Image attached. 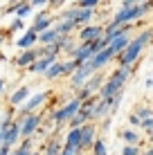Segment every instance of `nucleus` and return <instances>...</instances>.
<instances>
[{"instance_id":"obj_1","label":"nucleus","mask_w":153,"mask_h":155,"mask_svg":"<svg viewBox=\"0 0 153 155\" xmlns=\"http://www.w3.org/2000/svg\"><path fill=\"white\" fill-rule=\"evenodd\" d=\"M149 9H153V2H133V0H124V2L119 5V9L115 12L110 25H115V27L131 25L133 20L146 16V14H149Z\"/></svg>"},{"instance_id":"obj_2","label":"nucleus","mask_w":153,"mask_h":155,"mask_svg":"<svg viewBox=\"0 0 153 155\" xmlns=\"http://www.w3.org/2000/svg\"><path fill=\"white\" fill-rule=\"evenodd\" d=\"M153 41V29L149 27V29H144L142 34H138L133 41H131V45L126 47V50L119 54L117 58H119V65H124V68H131L135 61L140 58V54H142V50H144L146 45Z\"/></svg>"},{"instance_id":"obj_3","label":"nucleus","mask_w":153,"mask_h":155,"mask_svg":"<svg viewBox=\"0 0 153 155\" xmlns=\"http://www.w3.org/2000/svg\"><path fill=\"white\" fill-rule=\"evenodd\" d=\"M128 77H131V68H124V65H119L115 72H110L101 92H99V99H113L119 92H124V85L128 81Z\"/></svg>"},{"instance_id":"obj_4","label":"nucleus","mask_w":153,"mask_h":155,"mask_svg":"<svg viewBox=\"0 0 153 155\" xmlns=\"http://www.w3.org/2000/svg\"><path fill=\"white\" fill-rule=\"evenodd\" d=\"M81 106H83V101H81V99L72 97L70 101H65V104H63L61 108H56V110H52V113H50V117H52V124H54L56 128L63 126V124H70V121L79 115Z\"/></svg>"},{"instance_id":"obj_5","label":"nucleus","mask_w":153,"mask_h":155,"mask_svg":"<svg viewBox=\"0 0 153 155\" xmlns=\"http://www.w3.org/2000/svg\"><path fill=\"white\" fill-rule=\"evenodd\" d=\"M97 72H99V70H97V68L92 65V61L83 63V65L79 68V70H77L75 74H72V77H70V88H72V90H77V92H79V90H81L83 85H86L88 81H90V79H92V77H95Z\"/></svg>"},{"instance_id":"obj_6","label":"nucleus","mask_w":153,"mask_h":155,"mask_svg":"<svg viewBox=\"0 0 153 155\" xmlns=\"http://www.w3.org/2000/svg\"><path fill=\"white\" fill-rule=\"evenodd\" d=\"M47 97H50V92H47V90L34 92V94H32V97L18 108V117H16V119H20V117H27V115H36V110H38L41 106L47 101Z\"/></svg>"},{"instance_id":"obj_7","label":"nucleus","mask_w":153,"mask_h":155,"mask_svg":"<svg viewBox=\"0 0 153 155\" xmlns=\"http://www.w3.org/2000/svg\"><path fill=\"white\" fill-rule=\"evenodd\" d=\"M20 133H23V140H32L34 137V133L41 128V124H43V117H41L38 113L36 115H27V117H20Z\"/></svg>"},{"instance_id":"obj_8","label":"nucleus","mask_w":153,"mask_h":155,"mask_svg":"<svg viewBox=\"0 0 153 155\" xmlns=\"http://www.w3.org/2000/svg\"><path fill=\"white\" fill-rule=\"evenodd\" d=\"M106 34V25H86V27L79 29V43H95L101 41Z\"/></svg>"},{"instance_id":"obj_9","label":"nucleus","mask_w":153,"mask_h":155,"mask_svg":"<svg viewBox=\"0 0 153 155\" xmlns=\"http://www.w3.org/2000/svg\"><path fill=\"white\" fill-rule=\"evenodd\" d=\"M54 25H56V23H54V18H52V16L47 14V12H38V14L34 16V23H32V27H29V29L34 31V34H38V36H41V34H45L47 29H52Z\"/></svg>"},{"instance_id":"obj_10","label":"nucleus","mask_w":153,"mask_h":155,"mask_svg":"<svg viewBox=\"0 0 153 155\" xmlns=\"http://www.w3.org/2000/svg\"><path fill=\"white\" fill-rule=\"evenodd\" d=\"M97 124L95 121H90V124H86L81 128V151H90V148L95 146V142H97Z\"/></svg>"},{"instance_id":"obj_11","label":"nucleus","mask_w":153,"mask_h":155,"mask_svg":"<svg viewBox=\"0 0 153 155\" xmlns=\"http://www.w3.org/2000/svg\"><path fill=\"white\" fill-rule=\"evenodd\" d=\"M56 63V56L54 54H45V56H38L36 58V63L29 68L27 72H32V74H47V70H50L52 65Z\"/></svg>"},{"instance_id":"obj_12","label":"nucleus","mask_w":153,"mask_h":155,"mask_svg":"<svg viewBox=\"0 0 153 155\" xmlns=\"http://www.w3.org/2000/svg\"><path fill=\"white\" fill-rule=\"evenodd\" d=\"M36 58H38V50H25V52H20V54L14 58V65L29 70V68L36 63Z\"/></svg>"},{"instance_id":"obj_13","label":"nucleus","mask_w":153,"mask_h":155,"mask_svg":"<svg viewBox=\"0 0 153 155\" xmlns=\"http://www.w3.org/2000/svg\"><path fill=\"white\" fill-rule=\"evenodd\" d=\"M32 97V92H29V88L27 85H20V88H16L12 94H9V106H12V108H16L18 110L20 106L25 104V101H27Z\"/></svg>"},{"instance_id":"obj_14","label":"nucleus","mask_w":153,"mask_h":155,"mask_svg":"<svg viewBox=\"0 0 153 155\" xmlns=\"http://www.w3.org/2000/svg\"><path fill=\"white\" fill-rule=\"evenodd\" d=\"M36 43H38V34H34L32 29H27L18 41H16V47H18L20 52H25V50H34Z\"/></svg>"},{"instance_id":"obj_15","label":"nucleus","mask_w":153,"mask_h":155,"mask_svg":"<svg viewBox=\"0 0 153 155\" xmlns=\"http://www.w3.org/2000/svg\"><path fill=\"white\" fill-rule=\"evenodd\" d=\"M97 56L92 52V47H90V43H81V45H79V50L75 52V56H72V61H77V63H88V61H92V58Z\"/></svg>"},{"instance_id":"obj_16","label":"nucleus","mask_w":153,"mask_h":155,"mask_svg":"<svg viewBox=\"0 0 153 155\" xmlns=\"http://www.w3.org/2000/svg\"><path fill=\"white\" fill-rule=\"evenodd\" d=\"M63 144L81 151V128H70V130L65 133V137H63ZM81 153H83V151H81Z\"/></svg>"},{"instance_id":"obj_17","label":"nucleus","mask_w":153,"mask_h":155,"mask_svg":"<svg viewBox=\"0 0 153 155\" xmlns=\"http://www.w3.org/2000/svg\"><path fill=\"white\" fill-rule=\"evenodd\" d=\"M113 58H115V52L110 50V47H106V50H104V52H99V54H97V56L92 58V65L97 68L99 72H101V68L106 65V63H110V61H113Z\"/></svg>"},{"instance_id":"obj_18","label":"nucleus","mask_w":153,"mask_h":155,"mask_svg":"<svg viewBox=\"0 0 153 155\" xmlns=\"http://www.w3.org/2000/svg\"><path fill=\"white\" fill-rule=\"evenodd\" d=\"M131 41H133V38H131L128 34H124V36H119V38H115V41L110 43L108 47H110V50L115 52V56H119V54H122V52L126 50V47L131 45Z\"/></svg>"},{"instance_id":"obj_19","label":"nucleus","mask_w":153,"mask_h":155,"mask_svg":"<svg viewBox=\"0 0 153 155\" xmlns=\"http://www.w3.org/2000/svg\"><path fill=\"white\" fill-rule=\"evenodd\" d=\"M59 41H61V34H59V31H56L54 27L47 29L45 34H41V36H38V43H41L43 47H47V45H56Z\"/></svg>"},{"instance_id":"obj_20","label":"nucleus","mask_w":153,"mask_h":155,"mask_svg":"<svg viewBox=\"0 0 153 155\" xmlns=\"http://www.w3.org/2000/svg\"><path fill=\"white\" fill-rule=\"evenodd\" d=\"M63 144L59 137H50L47 140V144H45V151H43V155H61V151H63Z\"/></svg>"},{"instance_id":"obj_21","label":"nucleus","mask_w":153,"mask_h":155,"mask_svg":"<svg viewBox=\"0 0 153 155\" xmlns=\"http://www.w3.org/2000/svg\"><path fill=\"white\" fill-rule=\"evenodd\" d=\"M122 140H124L126 146H140V135L135 130H131V128L122 130Z\"/></svg>"},{"instance_id":"obj_22","label":"nucleus","mask_w":153,"mask_h":155,"mask_svg":"<svg viewBox=\"0 0 153 155\" xmlns=\"http://www.w3.org/2000/svg\"><path fill=\"white\" fill-rule=\"evenodd\" d=\"M32 144H34V137H32V140H23L12 151V155H32V153H34V151H32Z\"/></svg>"},{"instance_id":"obj_23","label":"nucleus","mask_w":153,"mask_h":155,"mask_svg":"<svg viewBox=\"0 0 153 155\" xmlns=\"http://www.w3.org/2000/svg\"><path fill=\"white\" fill-rule=\"evenodd\" d=\"M45 77H47V79H59V77H65V70H63V61H56L54 65L47 70Z\"/></svg>"},{"instance_id":"obj_24","label":"nucleus","mask_w":153,"mask_h":155,"mask_svg":"<svg viewBox=\"0 0 153 155\" xmlns=\"http://www.w3.org/2000/svg\"><path fill=\"white\" fill-rule=\"evenodd\" d=\"M133 115H138L140 119L144 121V119H149V117H153V110L149 108V106H144V104H138V106L133 108Z\"/></svg>"},{"instance_id":"obj_25","label":"nucleus","mask_w":153,"mask_h":155,"mask_svg":"<svg viewBox=\"0 0 153 155\" xmlns=\"http://www.w3.org/2000/svg\"><path fill=\"white\" fill-rule=\"evenodd\" d=\"M12 124H14V121H12V117H9V115L0 121V146L5 144V137H7V130L12 128Z\"/></svg>"},{"instance_id":"obj_26","label":"nucleus","mask_w":153,"mask_h":155,"mask_svg":"<svg viewBox=\"0 0 153 155\" xmlns=\"http://www.w3.org/2000/svg\"><path fill=\"white\" fill-rule=\"evenodd\" d=\"M90 153H92V155H108V146H106V142L99 137V140L95 142V146L90 148Z\"/></svg>"},{"instance_id":"obj_27","label":"nucleus","mask_w":153,"mask_h":155,"mask_svg":"<svg viewBox=\"0 0 153 155\" xmlns=\"http://www.w3.org/2000/svg\"><path fill=\"white\" fill-rule=\"evenodd\" d=\"M77 5H79L81 9H92V12L99 7V2H97V0H81V2H77Z\"/></svg>"},{"instance_id":"obj_28","label":"nucleus","mask_w":153,"mask_h":155,"mask_svg":"<svg viewBox=\"0 0 153 155\" xmlns=\"http://www.w3.org/2000/svg\"><path fill=\"white\" fill-rule=\"evenodd\" d=\"M122 155H142V153H140V146H126V144H124Z\"/></svg>"},{"instance_id":"obj_29","label":"nucleus","mask_w":153,"mask_h":155,"mask_svg":"<svg viewBox=\"0 0 153 155\" xmlns=\"http://www.w3.org/2000/svg\"><path fill=\"white\" fill-rule=\"evenodd\" d=\"M142 130H146V133H149V135H151V133H153V117H149V119H144V121H142Z\"/></svg>"},{"instance_id":"obj_30","label":"nucleus","mask_w":153,"mask_h":155,"mask_svg":"<svg viewBox=\"0 0 153 155\" xmlns=\"http://www.w3.org/2000/svg\"><path fill=\"white\" fill-rule=\"evenodd\" d=\"M18 29H25V23L20 18H16L14 23H12V27H9V31H18Z\"/></svg>"},{"instance_id":"obj_31","label":"nucleus","mask_w":153,"mask_h":155,"mask_svg":"<svg viewBox=\"0 0 153 155\" xmlns=\"http://www.w3.org/2000/svg\"><path fill=\"white\" fill-rule=\"evenodd\" d=\"M81 151L79 148H72V146H63V151H61V155H79Z\"/></svg>"},{"instance_id":"obj_32","label":"nucleus","mask_w":153,"mask_h":155,"mask_svg":"<svg viewBox=\"0 0 153 155\" xmlns=\"http://www.w3.org/2000/svg\"><path fill=\"white\" fill-rule=\"evenodd\" d=\"M128 124H131V126H142V119H140L138 115L131 113V115H128Z\"/></svg>"},{"instance_id":"obj_33","label":"nucleus","mask_w":153,"mask_h":155,"mask_svg":"<svg viewBox=\"0 0 153 155\" xmlns=\"http://www.w3.org/2000/svg\"><path fill=\"white\" fill-rule=\"evenodd\" d=\"M12 151H14V148L5 146V144H2V146H0V155H12Z\"/></svg>"},{"instance_id":"obj_34","label":"nucleus","mask_w":153,"mask_h":155,"mask_svg":"<svg viewBox=\"0 0 153 155\" xmlns=\"http://www.w3.org/2000/svg\"><path fill=\"white\" fill-rule=\"evenodd\" d=\"M101 128H104V130H108V128H110V117H108V119H104V121H101Z\"/></svg>"},{"instance_id":"obj_35","label":"nucleus","mask_w":153,"mask_h":155,"mask_svg":"<svg viewBox=\"0 0 153 155\" xmlns=\"http://www.w3.org/2000/svg\"><path fill=\"white\" fill-rule=\"evenodd\" d=\"M2 90H5V79H0V94H2Z\"/></svg>"},{"instance_id":"obj_36","label":"nucleus","mask_w":153,"mask_h":155,"mask_svg":"<svg viewBox=\"0 0 153 155\" xmlns=\"http://www.w3.org/2000/svg\"><path fill=\"white\" fill-rule=\"evenodd\" d=\"M32 155H43V153H36V151H34V153H32Z\"/></svg>"},{"instance_id":"obj_37","label":"nucleus","mask_w":153,"mask_h":155,"mask_svg":"<svg viewBox=\"0 0 153 155\" xmlns=\"http://www.w3.org/2000/svg\"><path fill=\"white\" fill-rule=\"evenodd\" d=\"M79 155H86V153H79Z\"/></svg>"},{"instance_id":"obj_38","label":"nucleus","mask_w":153,"mask_h":155,"mask_svg":"<svg viewBox=\"0 0 153 155\" xmlns=\"http://www.w3.org/2000/svg\"><path fill=\"white\" fill-rule=\"evenodd\" d=\"M151 110H153V106H151Z\"/></svg>"}]
</instances>
